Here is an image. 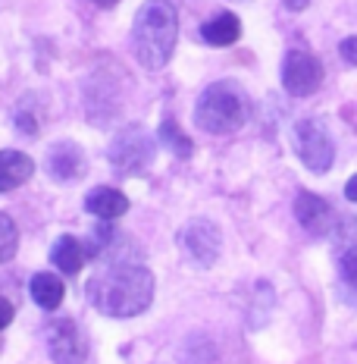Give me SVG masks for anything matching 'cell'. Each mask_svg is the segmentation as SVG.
<instances>
[{"label":"cell","mask_w":357,"mask_h":364,"mask_svg":"<svg viewBox=\"0 0 357 364\" xmlns=\"http://www.w3.org/2000/svg\"><path fill=\"white\" fill-rule=\"evenodd\" d=\"M160 141H163V145L170 148L176 157H192V151H194L192 139H188V135L182 132L179 123H176L172 117H166L163 123H160Z\"/></svg>","instance_id":"18"},{"label":"cell","mask_w":357,"mask_h":364,"mask_svg":"<svg viewBox=\"0 0 357 364\" xmlns=\"http://www.w3.org/2000/svg\"><path fill=\"white\" fill-rule=\"evenodd\" d=\"M248 117H251V97L232 79L207 85L194 104V123L197 129H204L210 135L238 132L248 123Z\"/></svg>","instance_id":"3"},{"label":"cell","mask_w":357,"mask_h":364,"mask_svg":"<svg viewBox=\"0 0 357 364\" xmlns=\"http://www.w3.org/2000/svg\"><path fill=\"white\" fill-rule=\"evenodd\" d=\"M13 314H16V311H13V305L4 299V295H0V330H4V327H10Z\"/></svg>","instance_id":"22"},{"label":"cell","mask_w":357,"mask_h":364,"mask_svg":"<svg viewBox=\"0 0 357 364\" xmlns=\"http://www.w3.org/2000/svg\"><path fill=\"white\" fill-rule=\"evenodd\" d=\"M339 54H341V60H345V63L357 66V38H354V35L345 38V41L339 44Z\"/></svg>","instance_id":"21"},{"label":"cell","mask_w":357,"mask_h":364,"mask_svg":"<svg viewBox=\"0 0 357 364\" xmlns=\"http://www.w3.org/2000/svg\"><path fill=\"white\" fill-rule=\"evenodd\" d=\"M295 217H298V223L310 236H329L339 223L329 201H323L320 195H314V192H301L298 198H295Z\"/></svg>","instance_id":"12"},{"label":"cell","mask_w":357,"mask_h":364,"mask_svg":"<svg viewBox=\"0 0 357 364\" xmlns=\"http://www.w3.org/2000/svg\"><path fill=\"white\" fill-rule=\"evenodd\" d=\"M28 292H32V301L41 311H57L63 305V279L57 277V273L50 270H41L32 277V286H28Z\"/></svg>","instance_id":"17"},{"label":"cell","mask_w":357,"mask_h":364,"mask_svg":"<svg viewBox=\"0 0 357 364\" xmlns=\"http://www.w3.org/2000/svg\"><path fill=\"white\" fill-rule=\"evenodd\" d=\"M179 38V13L170 0H148L132 22V50L144 70L157 73L170 63Z\"/></svg>","instance_id":"2"},{"label":"cell","mask_w":357,"mask_h":364,"mask_svg":"<svg viewBox=\"0 0 357 364\" xmlns=\"http://www.w3.org/2000/svg\"><path fill=\"white\" fill-rule=\"evenodd\" d=\"M44 170L57 182H79L88 173V157L79 148V141L60 139L44 151Z\"/></svg>","instance_id":"10"},{"label":"cell","mask_w":357,"mask_h":364,"mask_svg":"<svg viewBox=\"0 0 357 364\" xmlns=\"http://www.w3.org/2000/svg\"><path fill=\"white\" fill-rule=\"evenodd\" d=\"M16 129H22L26 135H35L38 132V117H32L26 107L16 110Z\"/></svg>","instance_id":"20"},{"label":"cell","mask_w":357,"mask_h":364,"mask_svg":"<svg viewBox=\"0 0 357 364\" xmlns=\"http://www.w3.org/2000/svg\"><path fill=\"white\" fill-rule=\"evenodd\" d=\"M323 82V66L320 60L307 50H288L282 60V85L288 95L295 97H307L320 88Z\"/></svg>","instance_id":"9"},{"label":"cell","mask_w":357,"mask_h":364,"mask_svg":"<svg viewBox=\"0 0 357 364\" xmlns=\"http://www.w3.org/2000/svg\"><path fill=\"white\" fill-rule=\"evenodd\" d=\"M94 4H97V6H104V10H107V6H116L119 0H94Z\"/></svg>","instance_id":"25"},{"label":"cell","mask_w":357,"mask_h":364,"mask_svg":"<svg viewBox=\"0 0 357 364\" xmlns=\"http://www.w3.org/2000/svg\"><path fill=\"white\" fill-rule=\"evenodd\" d=\"M85 257H88L85 242L75 236H60L54 242V248H50V264L60 273H66V277H75L82 270V264H85Z\"/></svg>","instance_id":"15"},{"label":"cell","mask_w":357,"mask_h":364,"mask_svg":"<svg viewBox=\"0 0 357 364\" xmlns=\"http://www.w3.org/2000/svg\"><path fill=\"white\" fill-rule=\"evenodd\" d=\"M219 226L214 223L210 217H194L192 223L182 226L179 232V245L182 252H185V257L194 264V267L207 270L216 264L219 257Z\"/></svg>","instance_id":"8"},{"label":"cell","mask_w":357,"mask_h":364,"mask_svg":"<svg viewBox=\"0 0 357 364\" xmlns=\"http://www.w3.org/2000/svg\"><path fill=\"white\" fill-rule=\"evenodd\" d=\"M154 154H157V141L138 123L119 129L107 148V161L116 176H141L154 164Z\"/></svg>","instance_id":"4"},{"label":"cell","mask_w":357,"mask_h":364,"mask_svg":"<svg viewBox=\"0 0 357 364\" xmlns=\"http://www.w3.org/2000/svg\"><path fill=\"white\" fill-rule=\"evenodd\" d=\"M292 145L298 161L307 166L310 173H326L336 161V141H332V132L323 119L307 117L301 123H295L292 132Z\"/></svg>","instance_id":"5"},{"label":"cell","mask_w":357,"mask_h":364,"mask_svg":"<svg viewBox=\"0 0 357 364\" xmlns=\"http://www.w3.org/2000/svg\"><path fill=\"white\" fill-rule=\"evenodd\" d=\"M238 35H241V22L235 13H216L214 19H207L201 26V38L210 48H229V44L238 41Z\"/></svg>","instance_id":"16"},{"label":"cell","mask_w":357,"mask_h":364,"mask_svg":"<svg viewBox=\"0 0 357 364\" xmlns=\"http://www.w3.org/2000/svg\"><path fill=\"white\" fill-rule=\"evenodd\" d=\"M88 301L94 305V311L113 321L138 317L154 301V273L141 261L107 264L88 283Z\"/></svg>","instance_id":"1"},{"label":"cell","mask_w":357,"mask_h":364,"mask_svg":"<svg viewBox=\"0 0 357 364\" xmlns=\"http://www.w3.org/2000/svg\"><path fill=\"white\" fill-rule=\"evenodd\" d=\"M35 173V161L22 151H0V192H13Z\"/></svg>","instance_id":"14"},{"label":"cell","mask_w":357,"mask_h":364,"mask_svg":"<svg viewBox=\"0 0 357 364\" xmlns=\"http://www.w3.org/2000/svg\"><path fill=\"white\" fill-rule=\"evenodd\" d=\"M44 343L54 364H85L88 358V339L85 330L72 317H54L44 330Z\"/></svg>","instance_id":"6"},{"label":"cell","mask_w":357,"mask_h":364,"mask_svg":"<svg viewBox=\"0 0 357 364\" xmlns=\"http://www.w3.org/2000/svg\"><path fill=\"white\" fill-rule=\"evenodd\" d=\"M88 257L91 261H104V264H119V261H138L141 252L128 236L110 230V226H101L88 236Z\"/></svg>","instance_id":"11"},{"label":"cell","mask_w":357,"mask_h":364,"mask_svg":"<svg viewBox=\"0 0 357 364\" xmlns=\"http://www.w3.org/2000/svg\"><path fill=\"white\" fill-rule=\"evenodd\" d=\"M332 252H336L339 286L351 305H357V220L345 217L332 230Z\"/></svg>","instance_id":"7"},{"label":"cell","mask_w":357,"mask_h":364,"mask_svg":"<svg viewBox=\"0 0 357 364\" xmlns=\"http://www.w3.org/2000/svg\"><path fill=\"white\" fill-rule=\"evenodd\" d=\"M16 248H19V230L13 223V217L0 210V264L10 261L16 255Z\"/></svg>","instance_id":"19"},{"label":"cell","mask_w":357,"mask_h":364,"mask_svg":"<svg viewBox=\"0 0 357 364\" xmlns=\"http://www.w3.org/2000/svg\"><path fill=\"white\" fill-rule=\"evenodd\" d=\"M85 210L91 217H97V220H104V223H110V220H116V217H123L126 210H128V198L119 188H110V186H101V188H94V192H88L85 195Z\"/></svg>","instance_id":"13"},{"label":"cell","mask_w":357,"mask_h":364,"mask_svg":"<svg viewBox=\"0 0 357 364\" xmlns=\"http://www.w3.org/2000/svg\"><path fill=\"white\" fill-rule=\"evenodd\" d=\"M282 4H285V10L301 13V10H307V4H310V0H282Z\"/></svg>","instance_id":"23"},{"label":"cell","mask_w":357,"mask_h":364,"mask_svg":"<svg viewBox=\"0 0 357 364\" xmlns=\"http://www.w3.org/2000/svg\"><path fill=\"white\" fill-rule=\"evenodd\" d=\"M345 198H348V201H357V176L348 179V186H345Z\"/></svg>","instance_id":"24"}]
</instances>
